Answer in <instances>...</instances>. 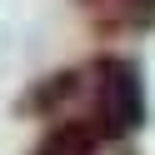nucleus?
Segmentation results:
<instances>
[{
  "instance_id": "nucleus-3",
  "label": "nucleus",
  "mask_w": 155,
  "mask_h": 155,
  "mask_svg": "<svg viewBox=\"0 0 155 155\" xmlns=\"http://www.w3.org/2000/svg\"><path fill=\"white\" fill-rule=\"evenodd\" d=\"M75 80H80V75H75V70H55L50 80H40V85H35V95H25V110H30V115H40V110H50V105H60V100H70V90H75Z\"/></svg>"
},
{
  "instance_id": "nucleus-1",
  "label": "nucleus",
  "mask_w": 155,
  "mask_h": 155,
  "mask_svg": "<svg viewBox=\"0 0 155 155\" xmlns=\"http://www.w3.org/2000/svg\"><path fill=\"white\" fill-rule=\"evenodd\" d=\"M95 130L110 135V140H125L145 125V85L140 70L120 55H105L95 60Z\"/></svg>"
},
{
  "instance_id": "nucleus-4",
  "label": "nucleus",
  "mask_w": 155,
  "mask_h": 155,
  "mask_svg": "<svg viewBox=\"0 0 155 155\" xmlns=\"http://www.w3.org/2000/svg\"><path fill=\"white\" fill-rule=\"evenodd\" d=\"M120 10L135 25H155V0H120Z\"/></svg>"
},
{
  "instance_id": "nucleus-2",
  "label": "nucleus",
  "mask_w": 155,
  "mask_h": 155,
  "mask_svg": "<svg viewBox=\"0 0 155 155\" xmlns=\"http://www.w3.org/2000/svg\"><path fill=\"white\" fill-rule=\"evenodd\" d=\"M95 145H100V130L90 120H55L30 155H95Z\"/></svg>"
}]
</instances>
